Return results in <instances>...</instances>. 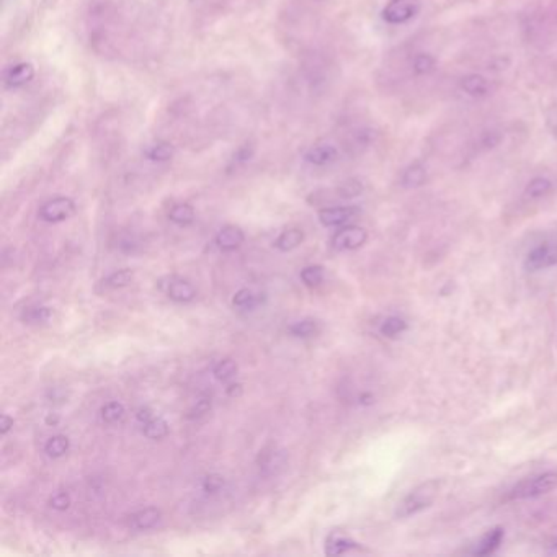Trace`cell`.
<instances>
[{
	"label": "cell",
	"instance_id": "f546056e",
	"mask_svg": "<svg viewBox=\"0 0 557 557\" xmlns=\"http://www.w3.org/2000/svg\"><path fill=\"white\" fill-rule=\"evenodd\" d=\"M49 317H51V309L44 306L28 307V309L23 312V321H27L28 324H43V322L49 321Z\"/></svg>",
	"mask_w": 557,
	"mask_h": 557
},
{
	"label": "cell",
	"instance_id": "60d3db41",
	"mask_svg": "<svg viewBox=\"0 0 557 557\" xmlns=\"http://www.w3.org/2000/svg\"><path fill=\"white\" fill-rule=\"evenodd\" d=\"M252 150H248V148H242L239 152L236 154V159L241 160V162H246V160H251L252 157Z\"/></svg>",
	"mask_w": 557,
	"mask_h": 557
},
{
	"label": "cell",
	"instance_id": "d6986e66",
	"mask_svg": "<svg viewBox=\"0 0 557 557\" xmlns=\"http://www.w3.org/2000/svg\"><path fill=\"white\" fill-rule=\"evenodd\" d=\"M357 548H358V544L355 543V541L347 538V536L332 534L325 543V554L340 556V554H345V553H348V551L357 549Z\"/></svg>",
	"mask_w": 557,
	"mask_h": 557
},
{
	"label": "cell",
	"instance_id": "52a82bcc",
	"mask_svg": "<svg viewBox=\"0 0 557 557\" xmlns=\"http://www.w3.org/2000/svg\"><path fill=\"white\" fill-rule=\"evenodd\" d=\"M360 215V210L357 206H334V208H324L319 211V221L322 226L325 227H335L343 226L348 221H352L353 217Z\"/></svg>",
	"mask_w": 557,
	"mask_h": 557
},
{
	"label": "cell",
	"instance_id": "8d00e7d4",
	"mask_svg": "<svg viewBox=\"0 0 557 557\" xmlns=\"http://www.w3.org/2000/svg\"><path fill=\"white\" fill-rule=\"evenodd\" d=\"M210 410H211V400L201 399V400H198L195 407L190 410L188 419H200V417H203V415H206L208 412H210Z\"/></svg>",
	"mask_w": 557,
	"mask_h": 557
},
{
	"label": "cell",
	"instance_id": "d590c367",
	"mask_svg": "<svg viewBox=\"0 0 557 557\" xmlns=\"http://www.w3.org/2000/svg\"><path fill=\"white\" fill-rule=\"evenodd\" d=\"M49 505H51V507H53L54 510H59V512H64V510H67V508L71 507V497H69V493H66V492H57V493H54V496L51 497Z\"/></svg>",
	"mask_w": 557,
	"mask_h": 557
},
{
	"label": "cell",
	"instance_id": "603a6c76",
	"mask_svg": "<svg viewBox=\"0 0 557 557\" xmlns=\"http://www.w3.org/2000/svg\"><path fill=\"white\" fill-rule=\"evenodd\" d=\"M143 431L149 440H162L169 435V424L164 419L154 417L148 424H144Z\"/></svg>",
	"mask_w": 557,
	"mask_h": 557
},
{
	"label": "cell",
	"instance_id": "484cf974",
	"mask_svg": "<svg viewBox=\"0 0 557 557\" xmlns=\"http://www.w3.org/2000/svg\"><path fill=\"white\" fill-rule=\"evenodd\" d=\"M69 438L67 436H62V435H57L53 436V438L48 440V443L44 446V451L48 453V456L51 457H61L64 456L67 451H69Z\"/></svg>",
	"mask_w": 557,
	"mask_h": 557
},
{
	"label": "cell",
	"instance_id": "7bdbcfd3",
	"mask_svg": "<svg viewBox=\"0 0 557 557\" xmlns=\"http://www.w3.org/2000/svg\"><path fill=\"white\" fill-rule=\"evenodd\" d=\"M553 548H554V549H557V541H554V544H553Z\"/></svg>",
	"mask_w": 557,
	"mask_h": 557
},
{
	"label": "cell",
	"instance_id": "7a4b0ae2",
	"mask_svg": "<svg viewBox=\"0 0 557 557\" xmlns=\"http://www.w3.org/2000/svg\"><path fill=\"white\" fill-rule=\"evenodd\" d=\"M557 489V472L548 471L539 474V476L525 479L518 482L512 491H510V498L512 501H527V498H536L546 493L553 492Z\"/></svg>",
	"mask_w": 557,
	"mask_h": 557
},
{
	"label": "cell",
	"instance_id": "5b68a950",
	"mask_svg": "<svg viewBox=\"0 0 557 557\" xmlns=\"http://www.w3.org/2000/svg\"><path fill=\"white\" fill-rule=\"evenodd\" d=\"M76 212V205L71 198H54V200L46 201L43 206L40 208V220L44 222H61L69 220V217Z\"/></svg>",
	"mask_w": 557,
	"mask_h": 557
},
{
	"label": "cell",
	"instance_id": "4dcf8cb0",
	"mask_svg": "<svg viewBox=\"0 0 557 557\" xmlns=\"http://www.w3.org/2000/svg\"><path fill=\"white\" fill-rule=\"evenodd\" d=\"M301 280L307 286H317L324 281V268L321 265H311L301 272Z\"/></svg>",
	"mask_w": 557,
	"mask_h": 557
},
{
	"label": "cell",
	"instance_id": "3957f363",
	"mask_svg": "<svg viewBox=\"0 0 557 557\" xmlns=\"http://www.w3.org/2000/svg\"><path fill=\"white\" fill-rule=\"evenodd\" d=\"M419 12V0H390L381 15L384 22L389 25H404L417 17Z\"/></svg>",
	"mask_w": 557,
	"mask_h": 557
},
{
	"label": "cell",
	"instance_id": "1f68e13d",
	"mask_svg": "<svg viewBox=\"0 0 557 557\" xmlns=\"http://www.w3.org/2000/svg\"><path fill=\"white\" fill-rule=\"evenodd\" d=\"M215 378L220 379V381H227L236 376L237 373V363L234 360H222L215 366Z\"/></svg>",
	"mask_w": 557,
	"mask_h": 557
},
{
	"label": "cell",
	"instance_id": "83f0119b",
	"mask_svg": "<svg viewBox=\"0 0 557 557\" xmlns=\"http://www.w3.org/2000/svg\"><path fill=\"white\" fill-rule=\"evenodd\" d=\"M134 280V273L131 270L124 268V270H118V272L112 273L110 277L105 280V286L112 289H116V288H124V286L131 285V281Z\"/></svg>",
	"mask_w": 557,
	"mask_h": 557
},
{
	"label": "cell",
	"instance_id": "44dd1931",
	"mask_svg": "<svg viewBox=\"0 0 557 557\" xmlns=\"http://www.w3.org/2000/svg\"><path fill=\"white\" fill-rule=\"evenodd\" d=\"M319 330H321L319 322L314 321V319H303L299 322H294V324L289 327L291 335H294L298 338L314 337V335L319 334Z\"/></svg>",
	"mask_w": 557,
	"mask_h": 557
},
{
	"label": "cell",
	"instance_id": "f35d334b",
	"mask_svg": "<svg viewBox=\"0 0 557 557\" xmlns=\"http://www.w3.org/2000/svg\"><path fill=\"white\" fill-rule=\"evenodd\" d=\"M13 426V419L8 417V415H2L0 417V433L5 435L8 433V430Z\"/></svg>",
	"mask_w": 557,
	"mask_h": 557
},
{
	"label": "cell",
	"instance_id": "4fadbf2b",
	"mask_svg": "<svg viewBox=\"0 0 557 557\" xmlns=\"http://www.w3.org/2000/svg\"><path fill=\"white\" fill-rule=\"evenodd\" d=\"M35 77V67L30 62H20V64L10 67L5 72V82L8 87H22Z\"/></svg>",
	"mask_w": 557,
	"mask_h": 557
},
{
	"label": "cell",
	"instance_id": "9c48e42d",
	"mask_svg": "<svg viewBox=\"0 0 557 557\" xmlns=\"http://www.w3.org/2000/svg\"><path fill=\"white\" fill-rule=\"evenodd\" d=\"M338 157V150L335 145L330 144H321L311 148L304 154V159L307 162L312 165H317V167H324V165H329L332 162H335Z\"/></svg>",
	"mask_w": 557,
	"mask_h": 557
},
{
	"label": "cell",
	"instance_id": "d4e9b609",
	"mask_svg": "<svg viewBox=\"0 0 557 557\" xmlns=\"http://www.w3.org/2000/svg\"><path fill=\"white\" fill-rule=\"evenodd\" d=\"M436 67V59L429 53H420L414 57L412 61V71L417 76H426L430 72H433Z\"/></svg>",
	"mask_w": 557,
	"mask_h": 557
},
{
	"label": "cell",
	"instance_id": "277c9868",
	"mask_svg": "<svg viewBox=\"0 0 557 557\" xmlns=\"http://www.w3.org/2000/svg\"><path fill=\"white\" fill-rule=\"evenodd\" d=\"M556 263H557V239L539 244V246L534 247L533 251L527 255V258H525V268H527L528 272H538V270L554 267Z\"/></svg>",
	"mask_w": 557,
	"mask_h": 557
},
{
	"label": "cell",
	"instance_id": "6da1fadb",
	"mask_svg": "<svg viewBox=\"0 0 557 557\" xmlns=\"http://www.w3.org/2000/svg\"><path fill=\"white\" fill-rule=\"evenodd\" d=\"M438 491L440 482L436 479L421 482L420 486L414 487L395 507V518H410L414 515L424 512L438 497Z\"/></svg>",
	"mask_w": 557,
	"mask_h": 557
},
{
	"label": "cell",
	"instance_id": "d6a6232c",
	"mask_svg": "<svg viewBox=\"0 0 557 557\" xmlns=\"http://www.w3.org/2000/svg\"><path fill=\"white\" fill-rule=\"evenodd\" d=\"M124 415V407L123 404L119 402H110L102 407V419L107 421V424H114V421L121 420Z\"/></svg>",
	"mask_w": 557,
	"mask_h": 557
},
{
	"label": "cell",
	"instance_id": "2e32d148",
	"mask_svg": "<svg viewBox=\"0 0 557 557\" xmlns=\"http://www.w3.org/2000/svg\"><path fill=\"white\" fill-rule=\"evenodd\" d=\"M425 180L426 170L420 162L410 164L409 167L402 172V176H400V184H402L404 188H419V186L425 184Z\"/></svg>",
	"mask_w": 557,
	"mask_h": 557
},
{
	"label": "cell",
	"instance_id": "b9f144b4",
	"mask_svg": "<svg viewBox=\"0 0 557 557\" xmlns=\"http://www.w3.org/2000/svg\"><path fill=\"white\" fill-rule=\"evenodd\" d=\"M57 421H59V419H57V417H53V415H49V417L46 419V424H49V425H51V424L56 425Z\"/></svg>",
	"mask_w": 557,
	"mask_h": 557
},
{
	"label": "cell",
	"instance_id": "8fae6325",
	"mask_svg": "<svg viewBox=\"0 0 557 557\" xmlns=\"http://www.w3.org/2000/svg\"><path fill=\"white\" fill-rule=\"evenodd\" d=\"M460 85L472 98H484L491 93V84L481 74H467L461 79Z\"/></svg>",
	"mask_w": 557,
	"mask_h": 557
},
{
	"label": "cell",
	"instance_id": "5bb4252c",
	"mask_svg": "<svg viewBox=\"0 0 557 557\" xmlns=\"http://www.w3.org/2000/svg\"><path fill=\"white\" fill-rule=\"evenodd\" d=\"M167 296L175 303H190L195 299V286L186 280H172L167 286Z\"/></svg>",
	"mask_w": 557,
	"mask_h": 557
},
{
	"label": "cell",
	"instance_id": "e0dca14e",
	"mask_svg": "<svg viewBox=\"0 0 557 557\" xmlns=\"http://www.w3.org/2000/svg\"><path fill=\"white\" fill-rule=\"evenodd\" d=\"M553 181L546 176H534L528 181L527 188H525V198L527 200H539V198H544L546 195H549L553 191Z\"/></svg>",
	"mask_w": 557,
	"mask_h": 557
},
{
	"label": "cell",
	"instance_id": "836d02e7",
	"mask_svg": "<svg viewBox=\"0 0 557 557\" xmlns=\"http://www.w3.org/2000/svg\"><path fill=\"white\" fill-rule=\"evenodd\" d=\"M338 196L343 198V200H350V198H355L358 195H361L363 185L358 180H348L345 184H342L338 186Z\"/></svg>",
	"mask_w": 557,
	"mask_h": 557
},
{
	"label": "cell",
	"instance_id": "e575fe53",
	"mask_svg": "<svg viewBox=\"0 0 557 557\" xmlns=\"http://www.w3.org/2000/svg\"><path fill=\"white\" fill-rule=\"evenodd\" d=\"M224 486V479L220 474H210L201 481V491L205 493L220 492Z\"/></svg>",
	"mask_w": 557,
	"mask_h": 557
},
{
	"label": "cell",
	"instance_id": "8992f818",
	"mask_svg": "<svg viewBox=\"0 0 557 557\" xmlns=\"http://www.w3.org/2000/svg\"><path fill=\"white\" fill-rule=\"evenodd\" d=\"M368 241L366 229L358 226H347L335 232V236L332 237V247L335 251L345 252V251H357L361 246H364Z\"/></svg>",
	"mask_w": 557,
	"mask_h": 557
},
{
	"label": "cell",
	"instance_id": "ac0fdd59",
	"mask_svg": "<svg viewBox=\"0 0 557 557\" xmlns=\"http://www.w3.org/2000/svg\"><path fill=\"white\" fill-rule=\"evenodd\" d=\"M304 241V232L301 229H288L280 234V237L275 241V247L281 252H289L293 248L299 247Z\"/></svg>",
	"mask_w": 557,
	"mask_h": 557
},
{
	"label": "cell",
	"instance_id": "ab89813d",
	"mask_svg": "<svg viewBox=\"0 0 557 557\" xmlns=\"http://www.w3.org/2000/svg\"><path fill=\"white\" fill-rule=\"evenodd\" d=\"M226 393H227L229 397H239V395L242 394V384H239V383L229 384V386L226 388Z\"/></svg>",
	"mask_w": 557,
	"mask_h": 557
},
{
	"label": "cell",
	"instance_id": "ffe728a7",
	"mask_svg": "<svg viewBox=\"0 0 557 557\" xmlns=\"http://www.w3.org/2000/svg\"><path fill=\"white\" fill-rule=\"evenodd\" d=\"M169 220L179 226H188L195 221V210L190 205H175L169 212Z\"/></svg>",
	"mask_w": 557,
	"mask_h": 557
},
{
	"label": "cell",
	"instance_id": "30bf717a",
	"mask_svg": "<svg viewBox=\"0 0 557 557\" xmlns=\"http://www.w3.org/2000/svg\"><path fill=\"white\" fill-rule=\"evenodd\" d=\"M244 232L241 227L237 226H226L222 227L216 236V246L221 248L222 252H232L242 246L244 242Z\"/></svg>",
	"mask_w": 557,
	"mask_h": 557
},
{
	"label": "cell",
	"instance_id": "7402d4cb",
	"mask_svg": "<svg viewBox=\"0 0 557 557\" xmlns=\"http://www.w3.org/2000/svg\"><path fill=\"white\" fill-rule=\"evenodd\" d=\"M144 154L145 157L154 160V162H167V160L174 157L175 149L174 145H170L167 143H159L145 149Z\"/></svg>",
	"mask_w": 557,
	"mask_h": 557
},
{
	"label": "cell",
	"instance_id": "4316f807",
	"mask_svg": "<svg viewBox=\"0 0 557 557\" xmlns=\"http://www.w3.org/2000/svg\"><path fill=\"white\" fill-rule=\"evenodd\" d=\"M381 334L384 337H395L399 334H402L404 330H407V322L404 319H400L397 316H390L388 319H384L381 324Z\"/></svg>",
	"mask_w": 557,
	"mask_h": 557
},
{
	"label": "cell",
	"instance_id": "9a60e30c",
	"mask_svg": "<svg viewBox=\"0 0 557 557\" xmlns=\"http://www.w3.org/2000/svg\"><path fill=\"white\" fill-rule=\"evenodd\" d=\"M160 517H162V513H160L159 508L149 507V508L139 510V512L131 515V518H129V525H131V528L139 529V531L150 529L159 523Z\"/></svg>",
	"mask_w": 557,
	"mask_h": 557
},
{
	"label": "cell",
	"instance_id": "ba28073f",
	"mask_svg": "<svg viewBox=\"0 0 557 557\" xmlns=\"http://www.w3.org/2000/svg\"><path fill=\"white\" fill-rule=\"evenodd\" d=\"M286 462H288V455L285 450H278V448L263 450L258 457L260 472L265 476H277L278 472L285 469Z\"/></svg>",
	"mask_w": 557,
	"mask_h": 557
},
{
	"label": "cell",
	"instance_id": "7c38bea8",
	"mask_svg": "<svg viewBox=\"0 0 557 557\" xmlns=\"http://www.w3.org/2000/svg\"><path fill=\"white\" fill-rule=\"evenodd\" d=\"M502 541H503V529L501 527L492 528L491 531H487V533L482 536L481 541H479V543L476 544V548H474L472 554L474 556L493 554L498 548H501Z\"/></svg>",
	"mask_w": 557,
	"mask_h": 557
},
{
	"label": "cell",
	"instance_id": "f1b7e54d",
	"mask_svg": "<svg viewBox=\"0 0 557 557\" xmlns=\"http://www.w3.org/2000/svg\"><path fill=\"white\" fill-rule=\"evenodd\" d=\"M501 143H502V134L496 131V129H487V131L479 134L477 149L479 150H491V149H496Z\"/></svg>",
	"mask_w": 557,
	"mask_h": 557
},
{
	"label": "cell",
	"instance_id": "cb8c5ba5",
	"mask_svg": "<svg viewBox=\"0 0 557 557\" xmlns=\"http://www.w3.org/2000/svg\"><path fill=\"white\" fill-rule=\"evenodd\" d=\"M260 303V296L255 294L252 289L242 288L239 289L232 298V304L239 309H253Z\"/></svg>",
	"mask_w": 557,
	"mask_h": 557
},
{
	"label": "cell",
	"instance_id": "74e56055",
	"mask_svg": "<svg viewBox=\"0 0 557 557\" xmlns=\"http://www.w3.org/2000/svg\"><path fill=\"white\" fill-rule=\"evenodd\" d=\"M136 419H138V421H140V424L144 425V424H148L149 420L154 419V414H152V410H150L149 407H143V409L138 410Z\"/></svg>",
	"mask_w": 557,
	"mask_h": 557
}]
</instances>
